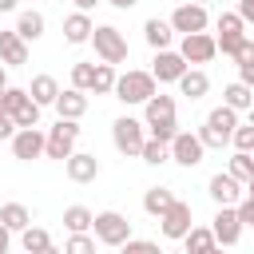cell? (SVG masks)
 <instances>
[{
    "label": "cell",
    "mask_w": 254,
    "mask_h": 254,
    "mask_svg": "<svg viewBox=\"0 0 254 254\" xmlns=\"http://www.w3.org/2000/svg\"><path fill=\"white\" fill-rule=\"evenodd\" d=\"M143 40L159 52V48H171V40H175V28H171V20H159V16H151L147 24H143Z\"/></svg>",
    "instance_id": "cell-26"
},
{
    "label": "cell",
    "mask_w": 254,
    "mask_h": 254,
    "mask_svg": "<svg viewBox=\"0 0 254 254\" xmlns=\"http://www.w3.org/2000/svg\"><path fill=\"white\" fill-rule=\"evenodd\" d=\"M234 12H238L246 24H254V0H238V8H234Z\"/></svg>",
    "instance_id": "cell-42"
},
{
    "label": "cell",
    "mask_w": 254,
    "mask_h": 254,
    "mask_svg": "<svg viewBox=\"0 0 254 254\" xmlns=\"http://www.w3.org/2000/svg\"><path fill=\"white\" fill-rule=\"evenodd\" d=\"M175 198H179V194H175L171 187H147V190H143V210H147L151 218H159Z\"/></svg>",
    "instance_id": "cell-27"
},
{
    "label": "cell",
    "mask_w": 254,
    "mask_h": 254,
    "mask_svg": "<svg viewBox=\"0 0 254 254\" xmlns=\"http://www.w3.org/2000/svg\"><path fill=\"white\" fill-rule=\"evenodd\" d=\"M56 115L60 119H83L87 115V91H79V87H60V95H56Z\"/></svg>",
    "instance_id": "cell-19"
},
{
    "label": "cell",
    "mask_w": 254,
    "mask_h": 254,
    "mask_svg": "<svg viewBox=\"0 0 254 254\" xmlns=\"http://www.w3.org/2000/svg\"><path fill=\"white\" fill-rule=\"evenodd\" d=\"M115 75H119L115 64H103L99 60L95 64V75H91V95H111L115 91Z\"/></svg>",
    "instance_id": "cell-32"
},
{
    "label": "cell",
    "mask_w": 254,
    "mask_h": 254,
    "mask_svg": "<svg viewBox=\"0 0 254 254\" xmlns=\"http://www.w3.org/2000/svg\"><path fill=\"white\" fill-rule=\"evenodd\" d=\"M8 87V71H4V64H0V91Z\"/></svg>",
    "instance_id": "cell-48"
},
{
    "label": "cell",
    "mask_w": 254,
    "mask_h": 254,
    "mask_svg": "<svg viewBox=\"0 0 254 254\" xmlns=\"http://www.w3.org/2000/svg\"><path fill=\"white\" fill-rule=\"evenodd\" d=\"M198 4H206V0H198Z\"/></svg>",
    "instance_id": "cell-50"
},
{
    "label": "cell",
    "mask_w": 254,
    "mask_h": 254,
    "mask_svg": "<svg viewBox=\"0 0 254 254\" xmlns=\"http://www.w3.org/2000/svg\"><path fill=\"white\" fill-rule=\"evenodd\" d=\"M91 234H95L99 246H123V242L131 238V222H127V214H119V210H99V214L91 218Z\"/></svg>",
    "instance_id": "cell-8"
},
{
    "label": "cell",
    "mask_w": 254,
    "mask_h": 254,
    "mask_svg": "<svg viewBox=\"0 0 254 254\" xmlns=\"http://www.w3.org/2000/svg\"><path fill=\"white\" fill-rule=\"evenodd\" d=\"M0 64H4V67H20V64H28V40H20L16 28L0 32Z\"/></svg>",
    "instance_id": "cell-20"
},
{
    "label": "cell",
    "mask_w": 254,
    "mask_h": 254,
    "mask_svg": "<svg viewBox=\"0 0 254 254\" xmlns=\"http://www.w3.org/2000/svg\"><path fill=\"white\" fill-rule=\"evenodd\" d=\"M234 210H238V222H242V226H254V194H242V198L234 202Z\"/></svg>",
    "instance_id": "cell-38"
},
{
    "label": "cell",
    "mask_w": 254,
    "mask_h": 254,
    "mask_svg": "<svg viewBox=\"0 0 254 254\" xmlns=\"http://www.w3.org/2000/svg\"><path fill=\"white\" fill-rule=\"evenodd\" d=\"M230 147L234 151H254V115H250V123H238L230 131Z\"/></svg>",
    "instance_id": "cell-35"
},
{
    "label": "cell",
    "mask_w": 254,
    "mask_h": 254,
    "mask_svg": "<svg viewBox=\"0 0 254 254\" xmlns=\"http://www.w3.org/2000/svg\"><path fill=\"white\" fill-rule=\"evenodd\" d=\"M234 127H238V111L222 103V107H214V111L206 115V123L198 127V139H202V147H206V151H210V147H214V151H222V147L230 143V131H234Z\"/></svg>",
    "instance_id": "cell-2"
},
{
    "label": "cell",
    "mask_w": 254,
    "mask_h": 254,
    "mask_svg": "<svg viewBox=\"0 0 254 254\" xmlns=\"http://www.w3.org/2000/svg\"><path fill=\"white\" fill-rule=\"evenodd\" d=\"M139 159H143L147 167H163V163H171V147H167L163 139L147 135V139H143V147H139Z\"/></svg>",
    "instance_id": "cell-29"
},
{
    "label": "cell",
    "mask_w": 254,
    "mask_h": 254,
    "mask_svg": "<svg viewBox=\"0 0 254 254\" xmlns=\"http://www.w3.org/2000/svg\"><path fill=\"white\" fill-rule=\"evenodd\" d=\"M16 4L20 0H0V12H16Z\"/></svg>",
    "instance_id": "cell-47"
},
{
    "label": "cell",
    "mask_w": 254,
    "mask_h": 254,
    "mask_svg": "<svg viewBox=\"0 0 254 254\" xmlns=\"http://www.w3.org/2000/svg\"><path fill=\"white\" fill-rule=\"evenodd\" d=\"M175 83H179V91H183L190 103H194V99H202V95L210 91V75H206L202 67H187V71H183Z\"/></svg>",
    "instance_id": "cell-22"
},
{
    "label": "cell",
    "mask_w": 254,
    "mask_h": 254,
    "mask_svg": "<svg viewBox=\"0 0 254 254\" xmlns=\"http://www.w3.org/2000/svg\"><path fill=\"white\" fill-rule=\"evenodd\" d=\"M234 64H254V40H250V36L238 44V52H234Z\"/></svg>",
    "instance_id": "cell-40"
},
{
    "label": "cell",
    "mask_w": 254,
    "mask_h": 254,
    "mask_svg": "<svg viewBox=\"0 0 254 254\" xmlns=\"http://www.w3.org/2000/svg\"><path fill=\"white\" fill-rule=\"evenodd\" d=\"M123 250H127V254H155V250H159V242H151V238H127V242H123Z\"/></svg>",
    "instance_id": "cell-39"
},
{
    "label": "cell",
    "mask_w": 254,
    "mask_h": 254,
    "mask_svg": "<svg viewBox=\"0 0 254 254\" xmlns=\"http://www.w3.org/2000/svg\"><path fill=\"white\" fill-rule=\"evenodd\" d=\"M8 246H12V230L0 222V254H8Z\"/></svg>",
    "instance_id": "cell-44"
},
{
    "label": "cell",
    "mask_w": 254,
    "mask_h": 254,
    "mask_svg": "<svg viewBox=\"0 0 254 254\" xmlns=\"http://www.w3.org/2000/svg\"><path fill=\"white\" fill-rule=\"evenodd\" d=\"M91 48H95V56L103 60V64H123L127 60V36L115 28V24H95L91 28V40H87Z\"/></svg>",
    "instance_id": "cell-4"
},
{
    "label": "cell",
    "mask_w": 254,
    "mask_h": 254,
    "mask_svg": "<svg viewBox=\"0 0 254 254\" xmlns=\"http://www.w3.org/2000/svg\"><path fill=\"white\" fill-rule=\"evenodd\" d=\"M143 123H147V131H151L155 139L171 143L175 131H179V107H175V95L155 91V95L143 103Z\"/></svg>",
    "instance_id": "cell-1"
},
{
    "label": "cell",
    "mask_w": 254,
    "mask_h": 254,
    "mask_svg": "<svg viewBox=\"0 0 254 254\" xmlns=\"http://www.w3.org/2000/svg\"><path fill=\"white\" fill-rule=\"evenodd\" d=\"M16 135V119L4 111V103H0V139H12Z\"/></svg>",
    "instance_id": "cell-41"
},
{
    "label": "cell",
    "mask_w": 254,
    "mask_h": 254,
    "mask_svg": "<svg viewBox=\"0 0 254 254\" xmlns=\"http://www.w3.org/2000/svg\"><path fill=\"white\" fill-rule=\"evenodd\" d=\"M28 95H32L40 107H52V103H56V95H60V83H56V75H48V71L32 75V83H28Z\"/></svg>",
    "instance_id": "cell-25"
},
{
    "label": "cell",
    "mask_w": 254,
    "mask_h": 254,
    "mask_svg": "<svg viewBox=\"0 0 254 254\" xmlns=\"http://www.w3.org/2000/svg\"><path fill=\"white\" fill-rule=\"evenodd\" d=\"M171 147V163H179V167H198L202 163V155H206V147H202V139H198V131H175V139L167 143Z\"/></svg>",
    "instance_id": "cell-11"
},
{
    "label": "cell",
    "mask_w": 254,
    "mask_h": 254,
    "mask_svg": "<svg viewBox=\"0 0 254 254\" xmlns=\"http://www.w3.org/2000/svg\"><path fill=\"white\" fill-rule=\"evenodd\" d=\"M242 187H246V194H254V175H250V179H246Z\"/></svg>",
    "instance_id": "cell-49"
},
{
    "label": "cell",
    "mask_w": 254,
    "mask_h": 254,
    "mask_svg": "<svg viewBox=\"0 0 254 254\" xmlns=\"http://www.w3.org/2000/svg\"><path fill=\"white\" fill-rule=\"evenodd\" d=\"M8 143H12V159H20V163L44 159V131L40 127H16V135Z\"/></svg>",
    "instance_id": "cell-15"
},
{
    "label": "cell",
    "mask_w": 254,
    "mask_h": 254,
    "mask_svg": "<svg viewBox=\"0 0 254 254\" xmlns=\"http://www.w3.org/2000/svg\"><path fill=\"white\" fill-rule=\"evenodd\" d=\"M206 194L214 198V206H234L242 194H246V187L230 175V171H218V175H210V183H206Z\"/></svg>",
    "instance_id": "cell-17"
},
{
    "label": "cell",
    "mask_w": 254,
    "mask_h": 254,
    "mask_svg": "<svg viewBox=\"0 0 254 254\" xmlns=\"http://www.w3.org/2000/svg\"><path fill=\"white\" fill-rule=\"evenodd\" d=\"M0 222H4L12 234H20V230L32 222V210H28L24 202H4V206H0Z\"/></svg>",
    "instance_id": "cell-30"
},
{
    "label": "cell",
    "mask_w": 254,
    "mask_h": 254,
    "mask_svg": "<svg viewBox=\"0 0 254 254\" xmlns=\"http://www.w3.org/2000/svg\"><path fill=\"white\" fill-rule=\"evenodd\" d=\"M222 103H226V107H234L238 115H242V111H254V87H250V83H242V79H234V83H226V87H222Z\"/></svg>",
    "instance_id": "cell-24"
},
{
    "label": "cell",
    "mask_w": 254,
    "mask_h": 254,
    "mask_svg": "<svg viewBox=\"0 0 254 254\" xmlns=\"http://www.w3.org/2000/svg\"><path fill=\"white\" fill-rule=\"evenodd\" d=\"M107 4H111V8H119V12H127V8H135L139 0H107Z\"/></svg>",
    "instance_id": "cell-45"
},
{
    "label": "cell",
    "mask_w": 254,
    "mask_h": 254,
    "mask_svg": "<svg viewBox=\"0 0 254 254\" xmlns=\"http://www.w3.org/2000/svg\"><path fill=\"white\" fill-rule=\"evenodd\" d=\"M187 67H190V64H187L183 52H175V48H159L155 60H151V75H155V83H175Z\"/></svg>",
    "instance_id": "cell-14"
},
{
    "label": "cell",
    "mask_w": 254,
    "mask_h": 254,
    "mask_svg": "<svg viewBox=\"0 0 254 254\" xmlns=\"http://www.w3.org/2000/svg\"><path fill=\"white\" fill-rule=\"evenodd\" d=\"M226 171H230V175H234L238 183H246V179L254 175V155H250V151H234V155H230V167H226Z\"/></svg>",
    "instance_id": "cell-34"
},
{
    "label": "cell",
    "mask_w": 254,
    "mask_h": 254,
    "mask_svg": "<svg viewBox=\"0 0 254 254\" xmlns=\"http://www.w3.org/2000/svg\"><path fill=\"white\" fill-rule=\"evenodd\" d=\"M91 28H95L91 24V12H79L75 8L71 16H64V40L67 44H87L91 40Z\"/></svg>",
    "instance_id": "cell-21"
},
{
    "label": "cell",
    "mask_w": 254,
    "mask_h": 254,
    "mask_svg": "<svg viewBox=\"0 0 254 254\" xmlns=\"http://www.w3.org/2000/svg\"><path fill=\"white\" fill-rule=\"evenodd\" d=\"M250 155H254V151H250Z\"/></svg>",
    "instance_id": "cell-51"
},
{
    "label": "cell",
    "mask_w": 254,
    "mask_h": 254,
    "mask_svg": "<svg viewBox=\"0 0 254 254\" xmlns=\"http://www.w3.org/2000/svg\"><path fill=\"white\" fill-rule=\"evenodd\" d=\"M0 103H4V111L16 119V127H40V111H44V107L28 95V87H12V83H8V87L0 91Z\"/></svg>",
    "instance_id": "cell-5"
},
{
    "label": "cell",
    "mask_w": 254,
    "mask_h": 254,
    "mask_svg": "<svg viewBox=\"0 0 254 254\" xmlns=\"http://www.w3.org/2000/svg\"><path fill=\"white\" fill-rule=\"evenodd\" d=\"M79 119H60L56 127L44 131V159H67L79 143Z\"/></svg>",
    "instance_id": "cell-6"
},
{
    "label": "cell",
    "mask_w": 254,
    "mask_h": 254,
    "mask_svg": "<svg viewBox=\"0 0 254 254\" xmlns=\"http://www.w3.org/2000/svg\"><path fill=\"white\" fill-rule=\"evenodd\" d=\"M238 79L254 87V64H238Z\"/></svg>",
    "instance_id": "cell-43"
},
{
    "label": "cell",
    "mask_w": 254,
    "mask_h": 254,
    "mask_svg": "<svg viewBox=\"0 0 254 254\" xmlns=\"http://www.w3.org/2000/svg\"><path fill=\"white\" fill-rule=\"evenodd\" d=\"M155 91H159L155 75H151V71H135V67H131V71L115 75V91H111V95H115L119 103H127V107H131V103H147Z\"/></svg>",
    "instance_id": "cell-3"
},
{
    "label": "cell",
    "mask_w": 254,
    "mask_h": 254,
    "mask_svg": "<svg viewBox=\"0 0 254 254\" xmlns=\"http://www.w3.org/2000/svg\"><path fill=\"white\" fill-rule=\"evenodd\" d=\"M95 250V234H87V230H71V238H67V254H91Z\"/></svg>",
    "instance_id": "cell-36"
},
{
    "label": "cell",
    "mask_w": 254,
    "mask_h": 254,
    "mask_svg": "<svg viewBox=\"0 0 254 254\" xmlns=\"http://www.w3.org/2000/svg\"><path fill=\"white\" fill-rule=\"evenodd\" d=\"M91 218H95V214H91L87 206H79V202L64 210V226H67V234H71V230H91Z\"/></svg>",
    "instance_id": "cell-33"
},
{
    "label": "cell",
    "mask_w": 254,
    "mask_h": 254,
    "mask_svg": "<svg viewBox=\"0 0 254 254\" xmlns=\"http://www.w3.org/2000/svg\"><path fill=\"white\" fill-rule=\"evenodd\" d=\"M206 24H210V16H206V4H198V0L179 4V8L171 12V28H175L179 36H187V32H206Z\"/></svg>",
    "instance_id": "cell-12"
},
{
    "label": "cell",
    "mask_w": 254,
    "mask_h": 254,
    "mask_svg": "<svg viewBox=\"0 0 254 254\" xmlns=\"http://www.w3.org/2000/svg\"><path fill=\"white\" fill-rule=\"evenodd\" d=\"M210 230H214V242L218 246H238V238H242V222H238V210L234 206H218L214 210V218H210Z\"/></svg>",
    "instance_id": "cell-16"
},
{
    "label": "cell",
    "mask_w": 254,
    "mask_h": 254,
    "mask_svg": "<svg viewBox=\"0 0 254 254\" xmlns=\"http://www.w3.org/2000/svg\"><path fill=\"white\" fill-rule=\"evenodd\" d=\"M64 171H67L71 183H95V179H99V159H95L91 151H71V155L64 159Z\"/></svg>",
    "instance_id": "cell-18"
},
{
    "label": "cell",
    "mask_w": 254,
    "mask_h": 254,
    "mask_svg": "<svg viewBox=\"0 0 254 254\" xmlns=\"http://www.w3.org/2000/svg\"><path fill=\"white\" fill-rule=\"evenodd\" d=\"M20 246H24L28 254H52V234L28 222V226L20 230Z\"/></svg>",
    "instance_id": "cell-28"
},
{
    "label": "cell",
    "mask_w": 254,
    "mask_h": 254,
    "mask_svg": "<svg viewBox=\"0 0 254 254\" xmlns=\"http://www.w3.org/2000/svg\"><path fill=\"white\" fill-rule=\"evenodd\" d=\"M242 40H246V20H242L238 12H222V16L214 20V44H218V52L234 60V52H238Z\"/></svg>",
    "instance_id": "cell-9"
},
{
    "label": "cell",
    "mask_w": 254,
    "mask_h": 254,
    "mask_svg": "<svg viewBox=\"0 0 254 254\" xmlns=\"http://www.w3.org/2000/svg\"><path fill=\"white\" fill-rule=\"evenodd\" d=\"M71 4H75V8H79V12H91V8H95V4H99V0H71Z\"/></svg>",
    "instance_id": "cell-46"
},
{
    "label": "cell",
    "mask_w": 254,
    "mask_h": 254,
    "mask_svg": "<svg viewBox=\"0 0 254 254\" xmlns=\"http://www.w3.org/2000/svg\"><path fill=\"white\" fill-rule=\"evenodd\" d=\"M16 32H20V40H28V44L44 40V32H48V20H44V12H36V8L20 12V16H16Z\"/></svg>",
    "instance_id": "cell-23"
},
{
    "label": "cell",
    "mask_w": 254,
    "mask_h": 254,
    "mask_svg": "<svg viewBox=\"0 0 254 254\" xmlns=\"http://www.w3.org/2000/svg\"><path fill=\"white\" fill-rule=\"evenodd\" d=\"M143 139H147V123H143V119H135V115H119V119L111 123V143H115L119 155L135 159L139 147H143Z\"/></svg>",
    "instance_id": "cell-7"
},
{
    "label": "cell",
    "mask_w": 254,
    "mask_h": 254,
    "mask_svg": "<svg viewBox=\"0 0 254 254\" xmlns=\"http://www.w3.org/2000/svg\"><path fill=\"white\" fill-rule=\"evenodd\" d=\"M183 246L194 250V254H206V250H214L218 242H214V230H210V226H190V230L183 234Z\"/></svg>",
    "instance_id": "cell-31"
},
{
    "label": "cell",
    "mask_w": 254,
    "mask_h": 254,
    "mask_svg": "<svg viewBox=\"0 0 254 254\" xmlns=\"http://www.w3.org/2000/svg\"><path fill=\"white\" fill-rule=\"evenodd\" d=\"M179 52H183L187 64H210V60L218 56V44H214L210 32H187L183 44H179Z\"/></svg>",
    "instance_id": "cell-13"
},
{
    "label": "cell",
    "mask_w": 254,
    "mask_h": 254,
    "mask_svg": "<svg viewBox=\"0 0 254 254\" xmlns=\"http://www.w3.org/2000/svg\"><path fill=\"white\" fill-rule=\"evenodd\" d=\"M194 226V210H190V202H183V198H175L163 214H159V230H163V238H171V242H183V234Z\"/></svg>",
    "instance_id": "cell-10"
},
{
    "label": "cell",
    "mask_w": 254,
    "mask_h": 254,
    "mask_svg": "<svg viewBox=\"0 0 254 254\" xmlns=\"http://www.w3.org/2000/svg\"><path fill=\"white\" fill-rule=\"evenodd\" d=\"M91 75H95V64H75V67H71V87L91 91Z\"/></svg>",
    "instance_id": "cell-37"
}]
</instances>
